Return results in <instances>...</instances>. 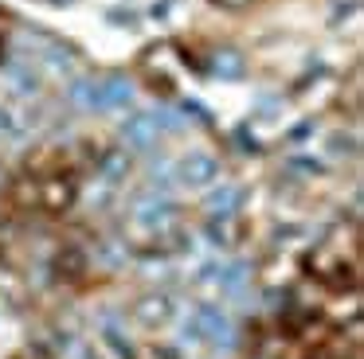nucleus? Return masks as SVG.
Returning <instances> with one entry per match:
<instances>
[{
	"instance_id": "f257e3e1",
	"label": "nucleus",
	"mask_w": 364,
	"mask_h": 359,
	"mask_svg": "<svg viewBox=\"0 0 364 359\" xmlns=\"http://www.w3.org/2000/svg\"><path fill=\"white\" fill-rule=\"evenodd\" d=\"M181 340L192 343V348H231L235 343V320L215 301H200L181 320Z\"/></svg>"
},
{
	"instance_id": "f03ea898",
	"label": "nucleus",
	"mask_w": 364,
	"mask_h": 359,
	"mask_svg": "<svg viewBox=\"0 0 364 359\" xmlns=\"http://www.w3.org/2000/svg\"><path fill=\"white\" fill-rule=\"evenodd\" d=\"M181 129V114H173L168 106H157V109H129L126 117H122V145H126V153H145V148H153L165 133Z\"/></svg>"
},
{
	"instance_id": "7ed1b4c3",
	"label": "nucleus",
	"mask_w": 364,
	"mask_h": 359,
	"mask_svg": "<svg viewBox=\"0 0 364 359\" xmlns=\"http://www.w3.org/2000/svg\"><path fill=\"white\" fill-rule=\"evenodd\" d=\"M43 82L48 78L36 70L32 59H9L0 67V94L9 106H32L43 98Z\"/></svg>"
},
{
	"instance_id": "20e7f679",
	"label": "nucleus",
	"mask_w": 364,
	"mask_h": 359,
	"mask_svg": "<svg viewBox=\"0 0 364 359\" xmlns=\"http://www.w3.org/2000/svg\"><path fill=\"white\" fill-rule=\"evenodd\" d=\"M220 180V156L208 148H192V153L173 160V184L188 187V192H204Z\"/></svg>"
},
{
	"instance_id": "39448f33",
	"label": "nucleus",
	"mask_w": 364,
	"mask_h": 359,
	"mask_svg": "<svg viewBox=\"0 0 364 359\" xmlns=\"http://www.w3.org/2000/svg\"><path fill=\"white\" fill-rule=\"evenodd\" d=\"M134 320H137V328L161 332V328H168V324H176V320H181V297L168 293V289L141 293L134 301Z\"/></svg>"
},
{
	"instance_id": "423d86ee",
	"label": "nucleus",
	"mask_w": 364,
	"mask_h": 359,
	"mask_svg": "<svg viewBox=\"0 0 364 359\" xmlns=\"http://www.w3.org/2000/svg\"><path fill=\"white\" fill-rule=\"evenodd\" d=\"M176 219H181V207H176V199H168V192H149L145 199L134 203V223L157 238L176 231Z\"/></svg>"
},
{
	"instance_id": "0eeeda50",
	"label": "nucleus",
	"mask_w": 364,
	"mask_h": 359,
	"mask_svg": "<svg viewBox=\"0 0 364 359\" xmlns=\"http://www.w3.org/2000/svg\"><path fill=\"white\" fill-rule=\"evenodd\" d=\"M137 86L126 74H98V114H122L134 109Z\"/></svg>"
},
{
	"instance_id": "6e6552de",
	"label": "nucleus",
	"mask_w": 364,
	"mask_h": 359,
	"mask_svg": "<svg viewBox=\"0 0 364 359\" xmlns=\"http://www.w3.org/2000/svg\"><path fill=\"white\" fill-rule=\"evenodd\" d=\"M239 207H243V192H239V184H220V180H215L212 187H204V215L208 219L239 215Z\"/></svg>"
},
{
	"instance_id": "1a4fd4ad",
	"label": "nucleus",
	"mask_w": 364,
	"mask_h": 359,
	"mask_svg": "<svg viewBox=\"0 0 364 359\" xmlns=\"http://www.w3.org/2000/svg\"><path fill=\"white\" fill-rule=\"evenodd\" d=\"M129 172H134V160H129L126 148H114V153H106L102 160H98V180H102V184H110V187L126 184Z\"/></svg>"
},
{
	"instance_id": "9d476101",
	"label": "nucleus",
	"mask_w": 364,
	"mask_h": 359,
	"mask_svg": "<svg viewBox=\"0 0 364 359\" xmlns=\"http://www.w3.org/2000/svg\"><path fill=\"white\" fill-rule=\"evenodd\" d=\"M40 199L48 203L51 211H67L75 199H79V187H75V180H63V176H51L48 184L40 187Z\"/></svg>"
},
{
	"instance_id": "9b49d317",
	"label": "nucleus",
	"mask_w": 364,
	"mask_h": 359,
	"mask_svg": "<svg viewBox=\"0 0 364 359\" xmlns=\"http://www.w3.org/2000/svg\"><path fill=\"white\" fill-rule=\"evenodd\" d=\"M28 137V121H24V106H9L0 101V140H24Z\"/></svg>"
},
{
	"instance_id": "f8f14e48",
	"label": "nucleus",
	"mask_w": 364,
	"mask_h": 359,
	"mask_svg": "<svg viewBox=\"0 0 364 359\" xmlns=\"http://www.w3.org/2000/svg\"><path fill=\"white\" fill-rule=\"evenodd\" d=\"M204 234L215 242L220 250H231L243 234H239V215H228V219H208V226H204Z\"/></svg>"
},
{
	"instance_id": "ddd939ff",
	"label": "nucleus",
	"mask_w": 364,
	"mask_h": 359,
	"mask_svg": "<svg viewBox=\"0 0 364 359\" xmlns=\"http://www.w3.org/2000/svg\"><path fill=\"white\" fill-rule=\"evenodd\" d=\"M215 74L220 78H239L243 74V59H239L235 51H220L215 55Z\"/></svg>"
},
{
	"instance_id": "4468645a",
	"label": "nucleus",
	"mask_w": 364,
	"mask_h": 359,
	"mask_svg": "<svg viewBox=\"0 0 364 359\" xmlns=\"http://www.w3.org/2000/svg\"><path fill=\"white\" fill-rule=\"evenodd\" d=\"M145 359H181V355H176L173 348H157V343H153V348H145Z\"/></svg>"
},
{
	"instance_id": "2eb2a0df",
	"label": "nucleus",
	"mask_w": 364,
	"mask_h": 359,
	"mask_svg": "<svg viewBox=\"0 0 364 359\" xmlns=\"http://www.w3.org/2000/svg\"><path fill=\"white\" fill-rule=\"evenodd\" d=\"M215 8H228V12H243V8H251L255 0H212Z\"/></svg>"
}]
</instances>
